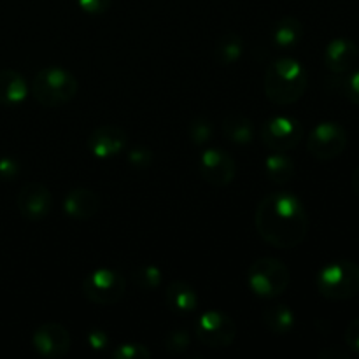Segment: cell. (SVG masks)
I'll return each mask as SVG.
<instances>
[{
    "instance_id": "cell-33",
    "label": "cell",
    "mask_w": 359,
    "mask_h": 359,
    "mask_svg": "<svg viewBox=\"0 0 359 359\" xmlns=\"http://www.w3.org/2000/svg\"><path fill=\"white\" fill-rule=\"evenodd\" d=\"M319 356L326 358V359H332V358L340 359V358H347V356H349V354H347L346 351H339V349H337V347H333V349H325V351H323V353H319Z\"/></svg>"
},
{
    "instance_id": "cell-29",
    "label": "cell",
    "mask_w": 359,
    "mask_h": 359,
    "mask_svg": "<svg viewBox=\"0 0 359 359\" xmlns=\"http://www.w3.org/2000/svg\"><path fill=\"white\" fill-rule=\"evenodd\" d=\"M88 346L91 347L93 351H105L109 346H111V339H109L107 333L104 330L93 328L86 337Z\"/></svg>"
},
{
    "instance_id": "cell-6",
    "label": "cell",
    "mask_w": 359,
    "mask_h": 359,
    "mask_svg": "<svg viewBox=\"0 0 359 359\" xmlns=\"http://www.w3.org/2000/svg\"><path fill=\"white\" fill-rule=\"evenodd\" d=\"M126 280L112 269H97L88 273L83 280L84 298L95 305H114L125 294Z\"/></svg>"
},
{
    "instance_id": "cell-15",
    "label": "cell",
    "mask_w": 359,
    "mask_h": 359,
    "mask_svg": "<svg viewBox=\"0 0 359 359\" xmlns=\"http://www.w3.org/2000/svg\"><path fill=\"white\" fill-rule=\"evenodd\" d=\"M100 198L95 191L88 188H74L67 193L63 200V210L69 217L76 221H88L98 212Z\"/></svg>"
},
{
    "instance_id": "cell-18",
    "label": "cell",
    "mask_w": 359,
    "mask_h": 359,
    "mask_svg": "<svg viewBox=\"0 0 359 359\" xmlns=\"http://www.w3.org/2000/svg\"><path fill=\"white\" fill-rule=\"evenodd\" d=\"M262 321L273 335H287L294 328V312L284 304H270L263 311Z\"/></svg>"
},
{
    "instance_id": "cell-34",
    "label": "cell",
    "mask_w": 359,
    "mask_h": 359,
    "mask_svg": "<svg viewBox=\"0 0 359 359\" xmlns=\"http://www.w3.org/2000/svg\"><path fill=\"white\" fill-rule=\"evenodd\" d=\"M353 189L354 193H356V196L359 198V167L354 170L353 174Z\"/></svg>"
},
{
    "instance_id": "cell-20",
    "label": "cell",
    "mask_w": 359,
    "mask_h": 359,
    "mask_svg": "<svg viewBox=\"0 0 359 359\" xmlns=\"http://www.w3.org/2000/svg\"><path fill=\"white\" fill-rule=\"evenodd\" d=\"M304 37V25L298 18L284 16L273 27L272 41L279 49L294 48Z\"/></svg>"
},
{
    "instance_id": "cell-7",
    "label": "cell",
    "mask_w": 359,
    "mask_h": 359,
    "mask_svg": "<svg viewBox=\"0 0 359 359\" xmlns=\"http://www.w3.org/2000/svg\"><path fill=\"white\" fill-rule=\"evenodd\" d=\"M195 335L209 349H226L237 337V326L224 312L209 311L196 319Z\"/></svg>"
},
{
    "instance_id": "cell-2",
    "label": "cell",
    "mask_w": 359,
    "mask_h": 359,
    "mask_svg": "<svg viewBox=\"0 0 359 359\" xmlns=\"http://www.w3.org/2000/svg\"><path fill=\"white\" fill-rule=\"evenodd\" d=\"M307 83L305 67L298 60L283 56L266 67L263 90L272 104L291 105L304 97Z\"/></svg>"
},
{
    "instance_id": "cell-9",
    "label": "cell",
    "mask_w": 359,
    "mask_h": 359,
    "mask_svg": "<svg viewBox=\"0 0 359 359\" xmlns=\"http://www.w3.org/2000/svg\"><path fill=\"white\" fill-rule=\"evenodd\" d=\"M347 147V132L333 121L319 123L307 137V151L321 161L339 158Z\"/></svg>"
},
{
    "instance_id": "cell-12",
    "label": "cell",
    "mask_w": 359,
    "mask_h": 359,
    "mask_svg": "<svg viewBox=\"0 0 359 359\" xmlns=\"http://www.w3.org/2000/svg\"><path fill=\"white\" fill-rule=\"evenodd\" d=\"M16 205L21 217L28 221L46 219L53 209V195L48 186L41 182H27L16 196Z\"/></svg>"
},
{
    "instance_id": "cell-23",
    "label": "cell",
    "mask_w": 359,
    "mask_h": 359,
    "mask_svg": "<svg viewBox=\"0 0 359 359\" xmlns=\"http://www.w3.org/2000/svg\"><path fill=\"white\" fill-rule=\"evenodd\" d=\"M132 280L142 291H153L161 284V270L156 265H142L133 270Z\"/></svg>"
},
{
    "instance_id": "cell-28",
    "label": "cell",
    "mask_w": 359,
    "mask_h": 359,
    "mask_svg": "<svg viewBox=\"0 0 359 359\" xmlns=\"http://www.w3.org/2000/svg\"><path fill=\"white\" fill-rule=\"evenodd\" d=\"M77 6L91 16H98V14L107 13L111 7V0H76Z\"/></svg>"
},
{
    "instance_id": "cell-21",
    "label": "cell",
    "mask_w": 359,
    "mask_h": 359,
    "mask_svg": "<svg viewBox=\"0 0 359 359\" xmlns=\"http://www.w3.org/2000/svg\"><path fill=\"white\" fill-rule=\"evenodd\" d=\"M265 172L266 177L270 179L276 184H287V182L293 181L294 177V161L290 156H286L284 153H277L273 151L272 154H269L265 160Z\"/></svg>"
},
{
    "instance_id": "cell-10",
    "label": "cell",
    "mask_w": 359,
    "mask_h": 359,
    "mask_svg": "<svg viewBox=\"0 0 359 359\" xmlns=\"http://www.w3.org/2000/svg\"><path fill=\"white\" fill-rule=\"evenodd\" d=\"M32 346L42 358L60 359L69 354L72 339L69 330L60 323H44L32 335Z\"/></svg>"
},
{
    "instance_id": "cell-17",
    "label": "cell",
    "mask_w": 359,
    "mask_h": 359,
    "mask_svg": "<svg viewBox=\"0 0 359 359\" xmlns=\"http://www.w3.org/2000/svg\"><path fill=\"white\" fill-rule=\"evenodd\" d=\"M165 304L175 314H191L198 307V297L193 286L184 280H174L165 290Z\"/></svg>"
},
{
    "instance_id": "cell-25",
    "label": "cell",
    "mask_w": 359,
    "mask_h": 359,
    "mask_svg": "<svg viewBox=\"0 0 359 359\" xmlns=\"http://www.w3.org/2000/svg\"><path fill=\"white\" fill-rule=\"evenodd\" d=\"M189 340H191L189 333L186 332V330L179 328V330H172V332H168L167 337H165L163 344H165V349H167L168 353L174 354V356H179V354L188 351Z\"/></svg>"
},
{
    "instance_id": "cell-11",
    "label": "cell",
    "mask_w": 359,
    "mask_h": 359,
    "mask_svg": "<svg viewBox=\"0 0 359 359\" xmlns=\"http://www.w3.org/2000/svg\"><path fill=\"white\" fill-rule=\"evenodd\" d=\"M200 174L203 181L214 188H226L231 184L237 174L233 158L224 151L210 147L200 154Z\"/></svg>"
},
{
    "instance_id": "cell-27",
    "label": "cell",
    "mask_w": 359,
    "mask_h": 359,
    "mask_svg": "<svg viewBox=\"0 0 359 359\" xmlns=\"http://www.w3.org/2000/svg\"><path fill=\"white\" fill-rule=\"evenodd\" d=\"M153 151L149 147H144V146H137L132 147V149L126 153V160L128 163L132 165L133 168H147L153 165Z\"/></svg>"
},
{
    "instance_id": "cell-24",
    "label": "cell",
    "mask_w": 359,
    "mask_h": 359,
    "mask_svg": "<svg viewBox=\"0 0 359 359\" xmlns=\"http://www.w3.org/2000/svg\"><path fill=\"white\" fill-rule=\"evenodd\" d=\"M212 123L207 118H196L189 125V139L195 146H203V144L209 142L212 139Z\"/></svg>"
},
{
    "instance_id": "cell-16",
    "label": "cell",
    "mask_w": 359,
    "mask_h": 359,
    "mask_svg": "<svg viewBox=\"0 0 359 359\" xmlns=\"http://www.w3.org/2000/svg\"><path fill=\"white\" fill-rule=\"evenodd\" d=\"M28 97V84L18 70H0V105L18 107Z\"/></svg>"
},
{
    "instance_id": "cell-32",
    "label": "cell",
    "mask_w": 359,
    "mask_h": 359,
    "mask_svg": "<svg viewBox=\"0 0 359 359\" xmlns=\"http://www.w3.org/2000/svg\"><path fill=\"white\" fill-rule=\"evenodd\" d=\"M346 95L349 97V100L353 102V104L359 105V69L354 70V72L351 74L349 79H347Z\"/></svg>"
},
{
    "instance_id": "cell-30",
    "label": "cell",
    "mask_w": 359,
    "mask_h": 359,
    "mask_svg": "<svg viewBox=\"0 0 359 359\" xmlns=\"http://www.w3.org/2000/svg\"><path fill=\"white\" fill-rule=\"evenodd\" d=\"M20 174V163L14 158H2L0 160V181H14Z\"/></svg>"
},
{
    "instance_id": "cell-22",
    "label": "cell",
    "mask_w": 359,
    "mask_h": 359,
    "mask_svg": "<svg viewBox=\"0 0 359 359\" xmlns=\"http://www.w3.org/2000/svg\"><path fill=\"white\" fill-rule=\"evenodd\" d=\"M244 51V41L237 34H224L216 42V60L221 65H233Z\"/></svg>"
},
{
    "instance_id": "cell-19",
    "label": "cell",
    "mask_w": 359,
    "mask_h": 359,
    "mask_svg": "<svg viewBox=\"0 0 359 359\" xmlns=\"http://www.w3.org/2000/svg\"><path fill=\"white\" fill-rule=\"evenodd\" d=\"M223 133L230 142L245 146L255 139V126L248 116L231 112L223 119Z\"/></svg>"
},
{
    "instance_id": "cell-14",
    "label": "cell",
    "mask_w": 359,
    "mask_h": 359,
    "mask_svg": "<svg viewBox=\"0 0 359 359\" xmlns=\"http://www.w3.org/2000/svg\"><path fill=\"white\" fill-rule=\"evenodd\" d=\"M359 58L358 46L351 39L337 37L325 49V65L333 74H346L356 65Z\"/></svg>"
},
{
    "instance_id": "cell-31",
    "label": "cell",
    "mask_w": 359,
    "mask_h": 359,
    "mask_svg": "<svg viewBox=\"0 0 359 359\" xmlns=\"http://www.w3.org/2000/svg\"><path fill=\"white\" fill-rule=\"evenodd\" d=\"M344 340H346L349 349L359 353V318L354 319V321L347 326L346 333H344Z\"/></svg>"
},
{
    "instance_id": "cell-13",
    "label": "cell",
    "mask_w": 359,
    "mask_h": 359,
    "mask_svg": "<svg viewBox=\"0 0 359 359\" xmlns=\"http://www.w3.org/2000/svg\"><path fill=\"white\" fill-rule=\"evenodd\" d=\"M88 149L98 160H107L126 149L125 130L116 125H102L88 137Z\"/></svg>"
},
{
    "instance_id": "cell-3",
    "label": "cell",
    "mask_w": 359,
    "mask_h": 359,
    "mask_svg": "<svg viewBox=\"0 0 359 359\" xmlns=\"http://www.w3.org/2000/svg\"><path fill=\"white\" fill-rule=\"evenodd\" d=\"M79 83L63 67H44L32 81V95L44 107H60L76 98Z\"/></svg>"
},
{
    "instance_id": "cell-1",
    "label": "cell",
    "mask_w": 359,
    "mask_h": 359,
    "mask_svg": "<svg viewBox=\"0 0 359 359\" xmlns=\"http://www.w3.org/2000/svg\"><path fill=\"white\" fill-rule=\"evenodd\" d=\"M255 226L259 237L277 249H294L305 241L309 216L298 196L287 191L266 195L255 212Z\"/></svg>"
},
{
    "instance_id": "cell-4",
    "label": "cell",
    "mask_w": 359,
    "mask_h": 359,
    "mask_svg": "<svg viewBox=\"0 0 359 359\" xmlns=\"http://www.w3.org/2000/svg\"><path fill=\"white\" fill-rule=\"evenodd\" d=\"M316 286L328 300H351L359 293V265L351 259L328 263L318 272Z\"/></svg>"
},
{
    "instance_id": "cell-5",
    "label": "cell",
    "mask_w": 359,
    "mask_h": 359,
    "mask_svg": "<svg viewBox=\"0 0 359 359\" xmlns=\"http://www.w3.org/2000/svg\"><path fill=\"white\" fill-rule=\"evenodd\" d=\"M291 283L290 269L280 259L259 258L249 266L248 286L258 297L272 300L286 293Z\"/></svg>"
},
{
    "instance_id": "cell-26",
    "label": "cell",
    "mask_w": 359,
    "mask_h": 359,
    "mask_svg": "<svg viewBox=\"0 0 359 359\" xmlns=\"http://www.w3.org/2000/svg\"><path fill=\"white\" fill-rule=\"evenodd\" d=\"M111 356L114 359H149L153 356L149 349L142 344H121V346L116 347L111 353Z\"/></svg>"
},
{
    "instance_id": "cell-8",
    "label": "cell",
    "mask_w": 359,
    "mask_h": 359,
    "mask_svg": "<svg viewBox=\"0 0 359 359\" xmlns=\"http://www.w3.org/2000/svg\"><path fill=\"white\" fill-rule=\"evenodd\" d=\"M262 140L269 149L286 153L304 140V126L291 116H273L262 125Z\"/></svg>"
}]
</instances>
